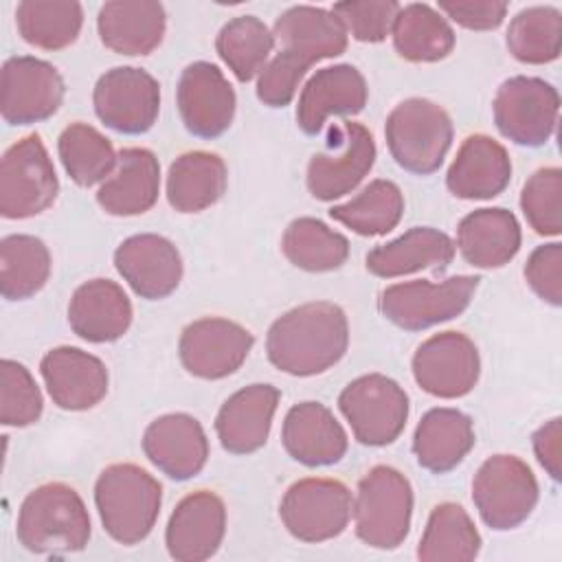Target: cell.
Instances as JSON below:
<instances>
[{"instance_id":"cell-12","label":"cell","mask_w":562,"mask_h":562,"mask_svg":"<svg viewBox=\"0 0 562 562\" xmlns=\"http://www.w3.org/2000/svg\"><path fill=\"white\" fill-rule=\"evenodd\" d=\"M351 509L349 487L323 476L292 483L279 503L283 527L301 542H325L340 536L349 525Z\"/></svg>"},{"instance_id":"cell-8","label":"cell","mask_w":562,"mask_h":562,"mask_svg":"<svg viewBox=\"0 0 562 562\" xmlns=\"http://www.w3.org/2000/svg\"><path fill=\"white\" fill-rule=\"evenodd\" d=\"M59 193L53 160L40 138L29 134L13 143L0 160V215L26 220L46 211Z\"/></svg>"},{"instance_id":"cell-13","label":"cell","mask_w":562,"mask_h":562,"mask_svg":"<svg viewBox=\"0 0 562 562\" xmlns=\"http://www.w3.org/2000/svg\"><path fill=\"white\" fill-rule=\"evenodd\" d=\"M92 103L105 127L121 134H143L158 119L160 86L143 68L116 66L99 77Z\"/></svg>"},{"instance_id":"cell-37","label":"cell","mask_w":562,"mask_h":562,"mask_svg":"<svg viewBox=\"0 0 562 562\" xmlns=\"http://www.w3.org/2000/svg\"><path fill=\"white\" fill-rule=\"evenodd\" d=\"M281 250L305 272H329L347 261L349 239L316 217H296L283 231Z\"/></svg>"},{"instance_id":"cell-6","label":"cell","mask_w":562,"mask_h":562,"mask_svg":"<svg viewBox=\"0 0 562 562\" xmlns=\"http://www.w3.org/2000/svg\"><path fill=\"white\" fill-rule=\"evenodd\" d=\"M479 281L472 274H457L439 283L426 279L393 283L382 290L378 305L395 327L422 331L459 316L470 305Z\"/></svg>"},{"instance_id":"cell-44","label":"cell","mask_w":562,"mask_h":562,"mask_svg":"<svg viewBox=\"0 0 562 562\" xmlns=\"http://www.w3.org/2000/svg\"><path fill=\"white\" fill-rule=\"evenodd\" d=\"M44 408L42 391L31 371L11 358L0 362V422L24 428L40 419Z\"/></svg>"},{"instance_id":"cell-40","label":"cell","mask_w":562,"mask_h":562,"mask_svg":"<svg viewBox=\"0 0 562 562\" xmlns=\"http://www.w3.org/2000/svg\"><path fill=\"white\" fill-rule=\"evenodd\" d=\"M57 154L68 178L79 187H92L112 176L119 154L112 143L88 123H70L57 138Z\"/></svg>"},{"instance_id":"cell-2","label":"cell","mask_w":562,"mask_h":562,"mask_svg":"<svg viewBox=\"0 0 562 562\" xmlns=\"http://www.w3.org/2000/svg\"><path fill=\"white\" fill-rule=\"evenodd\" d=\"M15 533L33 553H75L90 540V516L75 487L44 483L22 501Z\"/></svg>"},{"instance_id":"cell-21","label":"cell","mask_w":562,"mask_h":562,"mask_svg":"<svg viewBox=\"0 0 562 562\" xmlns=\"http://www.w3.org/2000/svg\"><path fill=\"white\" fill-rule=\"evenodd\" d=\"M369 99L362 72L351 64H338L316 70L303 86L296 103L299 127L314 136L329 116L358 114Z\"/></svg>"},{"instance_id":"cell-9","label":"cell","mask_w":562,"mask_h":562,"mask_svg":"<svg viewBox=\"0 0 562 562\" xmlns=\"http://www.w3.org/2000/svg\"><path fill=\"white\" fill-rule=\"evenodd\" d=\"M375 162L373 134L356 121L331 123L325 149L307 165V189L321 202H331L351 193Z\"/></svg>"},{"instance_id":"cell-33","label":"cell","mask_w":562,"mask_h":562,"mask_svg":"<svg viewBox=\"0 0 562 562\" xmlns=\"http://www.w3.org/2000/svg\"><path fill=\"white\" fill-rule=\"evenodd\" d=\"M226 180V165L217 154L187 151L169 167L167 200L178 213H200L224 195Z\"/></svg>"},{"instance_id":"cell-15","label":"cell","mask_w":562,"mask_h":562,"mask_svg":"<svg viewBox=\"0 0 562 562\" xmlns=\"http://www.w3.org/2000/svg\"><path fill=\"white\" fill-rule=\"evenodd\" d=\"M252 345L255 336L244 325L222 316H206L182 329L178 356L191 375L222 380L246 362Z\"/></svg>"},{"instance_id":"cell-38","label":"cell","mask_w":562,"mask_h":562,"mask_svg":"<svg viewBox=\"0 0 562 562\" xmlns=\"http://www.w3.org/2000/svg\"><path fill=\"white\" fill-rule=\"evenodd\" d=\"M50 277L48 246L33 235H7L0 241V292L7 301L37 294Z\"/></svg>"},{"instance_id":"cell-46","label":"cell","mask_w":562,"mask_h":562,"mask_svg":"<svg viewBox=\"0 0 562 562\" xmlns=\"http://www.w3.org/2000/svg\"><path fill=\"white\" fill-rule=\"evenodd\" d=\"M312 61L301 57L299 53L292 50H281L277 53L259 72L257 79V99L268 105V108H283L288 105L301 79L310 70Z\"/></svg>"},{"instance_id":"cell-20","label":"cell","mask_w":562,"mask_h":562,"mask_svg":"<svg viewBox=\"0 0 562 562\" xmlns=\"http://www.w3.org/2000/svg\"><path fill=\"white\" fill-rule=\"evenodd\" d=\"M143 452L169 479L187 481L206 465L209 439L195 417L167 413L145 428Z\"/></svg>"},{"instance_id":"cell-41","label":"cell","mask_w":562,"mask_h":562,"mask_svg":"<svg viewBox=\"0 0 562 562\" xmlns=\"http://www.w3.org/2000/svg\"><path fill=\"white\" fill-rule=\"evenodd\" d=\"M274 48V33L257 15L228 20L217 37L215 50L239 81H250L268 64Z\"/></svg>"},{"instance_id":"cell-36","label":"cell","mask_w":562,"mask_h":562,"mask_svg":"<svg viewBox=\"0 0 562 562\" xmlns=\"http://www.w3.org/2000/svg\"><path fill=\"white\" fill-rule=\"evenodd\" d=\"M22 40L42 50H61L77 42L83 26V7L61 0H24L15 9Z\"/></svg>"},{"instance_id":"cell-24","label":"cell","mask_w":562,"mask_h":562,"mask_svg":"<svg viewBox=\"0 0 562 562\" xmlns=\"http://www.w3.org/2000/svg\"><path fill=\"white\" fill-rule=\"evenodd\" d=\"M281 441L285 452L307 468L338 463L349 446L345 428L321 402L294 404L285 413Z\"/></svg>"},{"instance_id":"cell-14","label":"cell","mask_w":562,"mask_h":562,"mask_svg":"<svg viewBox=\"0 0 562 562\" xmlns=\"http://www.w3.org/2000/svg\"><path fill=\"white\" fill-rule=\"evenodd\" d=\"M64 101V79L57 68L31 55L9 57L0 72V112L9 125H31L50 119Z\"/></svg>"},{"instance_id":"cell-10","label":"cell","mask_w":562,"mask_h":562,"mask_svg":"<svg viewBox=\"0 0 562 562\" xmlns=\"http://www.w3.org/2000/svg\"><path fill=\"white\" fill-rule=\"evenodd\" d=\"M338 408L362 446H386L406 426L408 395L393 378L367 373L340 391Z\"/></svg>"},{"instance_id":"cell-3","label":"cell","mask_w":562,"mask_h":562,"mask_svg":"<svg viewBox=\"0 0 562 562\" xmlns=\"http://www.w3.org/2000/svg\"><path fill=\"white\" fill-rule=\"evenodd\" d=\"M162 485L136 463L108 465L94 483V505L103 529L121 544H138L154 529Z\"/></svg>"},{"instance_id":"cell-48","label":"cell","mask_w":562,"mask_h":562,"mask_svg":"<svg viewBox=\"0 0 562 562\" xmlns=\"http://www.w3.org/2000/svg\"><path fill=\"white\" fill-rule=\"evenodd\" d=\"M443 11L452 22L470 31H494L507 15V2L496 0H441Z\"/></svg>"},{"instance_id":"cell-29","label":"cell","mask_w":562,"mask_h":562,"mask_svg":"<svg viewBox=\"0 0 562 562\" xmlns=\"http://www.w3.org/2000/svg\"><path fill=\"white\" fill-rule=\"evenodd\" d=\"M522 233L516 215L507 209H476L457 226L461 257L481 270L509 263L520 250Z\"/></svg>"},{"instance_id":"cell-4","label":"cell","mask_w":562,"mask_h":562,"mask_svg":"<svg viewBox=\"0 0 562 562\" xmlns=\"http://www.w3.org/2000/svg\"><path fill=\"white\" fill-rule=\"evenodd\" d=\"M452 121L448 112L422 97H411L397 103L384 123V136L393 160L417 176L435 173L450 145Z\"/></svg>"},{"instance_id":"cell-7","label":"cell","mask_w":562,"mask_h":562,"mask_svg":"<svg viewBox=\"0 0 562 562\" xmlns=\"http://www.w3.org/2000/svg\"><path fill=\"white\" fill-rule=\"evenodd\" d=\"M472 501L490 529L507 531L525 522L533 512L538 481L520 457L494 454L474 474Z\"/></svg>"},{"instance_id":"cell-1","label":"cell","mask_w":562,"mask_h":562,"mask_svg":"<svg viewBox=\"0 0 562 562\" xmlns=\"http://www.w3.org/2000/svg\"><path fill=\"white\" fill-rule=\"evenodd\" d=\"M347 314L329 301H312L288 310L270 325L266 336L270 364L299 378L331 369L347 353Z\"/></svg>"},{"instance_id":"cell-17","label":"cell","mask_w":562,"mask_h":562,"mask_svg":"<svg viewBox=\"0 0 562 562\" xmlns=\"http://www.w3.org/2000/svg\"><path fill=\"white\" fill-rule=\"evenodd\" d=\"M178 112L189 134L217 138L235 116V90L224 72L211 61L189 64L178 81Z\"/></svg>"},{"instance_id":"cell-27","label":"cell","mask_w":562,"mask_h":562,"mask_svg":"<svg viewBox=\"0 0 562 562\" xmlns=\"http://www.w3.org/2000/svg\"><path fill=\"white\" fill-rule=\"evenodd\" d=\"M167 26L165 7L156 0H112L99 9L97 31L101 42L127 57L149 55L162 42Z\"/></svg>"},{"instance_id":"cell-25","label":"cell","mask_w":562,"mask_h":562,"mask_svg":"<svg viewBox=\"0 0 562 562\" xmlns=\"http://www.w3.org/2000/svg\"><path fill=\"white\" fill-rule=\"evenodd\" d=\"M512 178L507 149L485 134L468 136L446 173V187L461 200H490L505 191Z\"/></svg>"},{"instance_id":"cell-5","label":"cell","mask_w":562,"mask_h":562,"mask_svg":"<svg viewBox=\"0 0 562 562\" xmlns=\"http://www.w3.org/2000/svg\"><path fill=\"white\" fill-rule=\"evenodd\" d=\"M356 536L373 549H397L411 529L413 487L391 465L371 468L360 481L353 498Z\"/></svg>"},{"instance_id":"cell-22","label":"cell","mask_w":562,"mask_h":562,"mask_svg":"<svg viewBox=\"0 0 562 562\" xmlns=\"http://www.w3.org/2000/svg\"><path fill=\"white\" fill-rule=\"evenodd\" d=\"M40 373L50 400L64 411H88L108 393L105 364L77 347H55L42 362Z\"/></svg>"},{"instance_id":"cell-19","label":"cell","mask_w":562,"mask_h":562,"mask_svg":"<svg viewBox=\"0 0 562 562\" xmlns=\"http://www.w3.org/2000/svg\"><path fill=\"white\" fill-rule=\"evenodd\" d=\"M114 266L123 281L147 301L169 296L182 279V257L176 244L156 233L123 239L114 250Z\"/></svg>"},{"instance_id":"cell-49","label":"cell","mask_w":562,"mask_h":562,"mask_svg":"<svg viewBox=\"0 0 562 562\" xmlns=\"http://www.w3.org/2000/svg\"><path fill=\"white\" fill-rule=\"evenodd\" d=\"M533 452L553 481L562 474V419L553 417L533 432Z\"/></svg>"},{"instance_id":"cell-11","label":"cell","mask_w":562,"mask_h":562,"mask_svg":"<svg viewBox=\"0 0 562 562\" xmlns=\"http://www.w3.org/2000/svg\"><path fill=\"white\" fill-rule=\"evenodd\" d=\"M492 112L498 132L507 140L522 147H540L555 132L560 94L540 77L516 75L498 86Z\"/></svg>"},{"instance_id":"cell-47","label":"cell","mask_w":562,"mask_h":562,"mask_svg":"<svg viewBox=\"0 0 562 562\" xmlns=\"http://www.w3.org/2000/svg\"><path fill=\"white\" fill-rule=\"evenodd\" d=\"M525 279L529 288L549 305H562V244L551 241L538 246L527 263H525Z\"/></svg>"},{"instance_id":"cell-28","label":"cell","mask_w":562,"mask_h":562,"mask_svg":"<svg viewBox=\"0 0 562 562\" xmlns=\"http://www.w3.org/2000/svg\"><path fill=\"white\" fill-rule=\"evenodd\" d=\"M160 193V165L154 151L145 147H125L119 151L116 169L97 191L99 206L116 217L140 215L149 211Z\"/></svg>"},{"instance_id":"cell-43","label":"cell","mask_w":562,"mask_h":562,"mask_svg":"<svg viewBox=\"0 0 562 562\" xmlns=\"http://www.w3.org/2000/svg\"><path fill=\"white\" fill-rule=\"evenodd\" d=\"M520 209L533 233L558 237L562 231V169L533 171L520 191Z\"/></svg>"},{"instance_id":"cell-31","label":"cell","mask_w":562,"mask_h":562,"mask_svg":"<svg viewBox=\"0 0 562 562\" xmlns=\"http://www.w3.org/2000/svg\"><path fill=\"white\" fill-rule=\"evenodd\" d=\"M274 40L283 50L299 53L312 64L338 57L347 48V29L331 9L296 4L285 9L274 22Z\"/></svg>"},{"instance_id":"cell-26","label":"cell","mask_w":562,"mask_h":562,"mask_svg":"<svg viewBox=\"0 0 562 562\" xmlns=\"http://www.w3.org/2000/svg\"><path fill=\"white\" fill-rule=\"evenodd\" d=\"M132 301L125 290L110 279L81 283L68 303L70 329L88 342H114L132 325Z\"/></svg>"},{"instance_id":"cell-34","label":"cell","mask_w":562,"mask_h":562,"mask_svg":"<svg viewBox=\"0 0 562 562\" xmlns=\"http://www.w3.org/2000/svg\"><path fill=\"white\" fill-rule=\"evenodd\" d=\"M393 46L406 61L430 64L446 59L454 48V31L441 11L426 2H411L400 9L393 22Z\"/></svg>"},{"instance_id":"cell-23","label":"cell","mask_w":562,"mask_h":562,"mask_svg":"<svg viewBox=\"0 0 562 562\" xmlns=\"http://www.w3.org/2000/svg\"><path fill=\"white\" fill-rule=\"evenodd\" d=\"M281 393L272 384H248L235 391L217 411L215 432L231 454L257 452L270 435Z\"/></svg>"},{"instance_id":"cell-39","label":"cell","mask_w":562,"mask_h":562,"mask_svg":"<svg viewBox=\"0 0 562 562\" xmlns=\"http://www.w3.org/2000/svg\"><path fill=\"white\" fill-rule=\"evenodd\" d=\"M404 215V195L391 180H371L356 198L329 209V217L362 237L393 231Z\"/></svg>"},{"instance_id":"cell-42","label":"cell","mask_w":562,"mask_h":562,"mask_svg":"<svg viewBox=\"0 0 562 562\" xmlns=\"http://www.w3.org/2000/svg\"><path fill=\"white\" fill-rule=\"evenodd\" d=\"M509 53L531 66L549 64L560 57L562 13L555 7H527L518 11L507 29Z\"/></svg>"},{"instance_id":"cell-45","label":"cell","mask_w":562,"mask_h":562,"mask_svg":"<svg viewBox=\"0 0 562 562\" xmlns=\"http://www.w3.org/2000/svg\"><path fill=\"white\" fill-rule=\"evenodd\" d=\"M402 4L395 0H347L336 2L331 11L340 18L347 33L358 42H382L391 35Z\"/></svg>"},{"instance_id":"cell-30","label":"cell","mask_w":562,"mask_h":562,"mask_svg":"<svg viewBox=\"0 0 562 562\" xmlns=\"http://www.w3.org/2000/svg\"><path fill=\"white\" fill-rule=\"evenodd\" d=\"M454 257V241L439 228L415 226L393 241L369 250L367 270L380 279L413 274L417 270L441 272Z\"/></svg>"},{"instance_id":"cell-16","label":"cell","mask_w":562,"mask_h":562,"mask_svg":"<svg viewBox=\"0 0 562 562\" xmlns=\"http://www.w3.org/2000/svg\"><path fill=\"white\" fill-rule=\"evenodd\" d=\"M417 386L435 397L454 400L468 395L481 373L476 345L461 331H441L426 338L413 356Z\"/></svg>"},{"instance_id":"cell-35","label":"cell","mask_w":562,"mask_h":562,"mask_svg":"<svg viewBox=\"0 0 562 562\" xmlns=\"http://www.w3.org/2000/svg\"><path fill=\"white\" fill-rule=\"evenodd\" d=\"M481 551V533L470 514L457 503H439L422 533L417 558L422 562H470Z\"/></svg>"},{"instance_id":"cell-18","label":"cell","mask_w":562,"mask_h":562,"mask_svg":"<svg viewBox=\"0 0 562 562\" xmlns=\"http://www.w3.org/2000/svg\"><path fill=\"white\" fill-rule=\"evenodd\" d=\"M226 533V505L211 490L187 494L169 516L165 544L178 562H202L217 553Z\"/></svg>"},{"instance_id":"cell-32","label":"cell","mask_w":562,"mask_h":562,"mask_svg":"<svg viewBox=\"0 0 562 562\" xmlns=\"http://www.w3.org/2000/svg\"><path fill=\"white\" fill-rule=\"evenodd\" d=\"M472 419L457 408H430L417 424L413 435V452L417 463L435 474L454 470L474 448Z\"/></svg>"}]
</instances>
